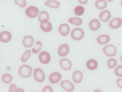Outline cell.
<instances>
[{"mask_svg": "<svg viewBox=\"0 0 122 92\" xmlns=\"http://www.w3.org/2000/svg\"><path fill=\"white\" fill-rule=\"evenodd\" d=\"M41 30L45 32H49L52 30V26L51 23L50 22H47L45 23H41L40 25Z\"/></svg>", "mask_w": 122, "mask_h": 92, "instance_id": "obj_20", "label": "cell"}, {"mask_svg": "<svg viewBox=\"0 0 122 92\" xmlns=\"http://www.w3.org/2000/svg\"><path fill=\"white\" fill-rule=\"evenodd\" d=\"M121 6H122V1H121Z\"/></svg>", "mask_w": 122, "mask_h": 92, "instance_id": "obj_38", "label": "cell"}, {"mask_svg": "<svg viewBox=\"0 0 122 92\" xmlns=\"http://www.w3.org/2000/svg\"><path fill=\"white\" fill-rule=\"evenodd\" d=\"M39 59L42 63L47 64L50 62L51 56L50 53L47 51H42L39 54Z\"/></svg>", "mask_w": 122, "mask_h": 92, "instance_id": "obj_6", "label": "cell"}, {"mask_svg": "<svg viewBox=\"0 0 122 92\" xmlns=\"http://www.w3.org/2000/svg\"><path fill=\"white\" fill-rule=\"evenodd\" d=\"M78 1L80 4L85 5L87 3L88 0H78Z\"/></svg>", "mask_w": 122, "mask_h": 92, "instance_id": "obj_35", "label": "cell"}, {"mask_svg": "<svg viewBox=\"0 0 122 92\" xmlns=\"http://www.w3.org/2000/svg\"><path fill=\"white\" fill-rule=\"evenodd\" d=\"M32 70L31 67L27 65H24L20 66L18 70L19 75L23 78L29 77L32 74Z\"/></svg>", "mask_w": 122, "mask_h": 92, "instance_id": "obj_1", "label": "cell"}, {"mask_svg": "<svg viewBox=\"0 0 122 92\" xmlns=\"http://www.w3.org/2000/svg\"><path fill=\"white\" fill-rule=\"evenodd\" d=\"M33 75L36 80L38 82H42L45 78V75L42 69L36 68L34 70Z\"/></svg>", "mask_w": 122, "mask_h": 92, "instance_id": "obj_5", "label": "cell"}, {"mask_svg": "<svg viewBox=\"0 0 122 92\" xmlns=\"http://www.w3.org/2000/svg\"><path fill=\"white\" fill-rule=\"evenodd\" d=\"M122 25V20L119 18H113L109 22V26L112 29H117Z\"/></svg>", "mask_w": 122, "mask_h": 92, "instance_id": "obj_11", "label": "cell"}, {"mask_svg": "<svg viewBox=\"0 0 122 92\" xmlns=\"http://www.w3.org/2000/svg\"><path fill=\"white\" fill-rule=\"evenodd\" d=\"M10 92H20L19 89H18L16 85L12 84L10 85L9 87Z\"/></svg>", "mask_w": 122, "mask_h": 92, "instance_id": "obj_32", "label": "cell"}, {"mask_svg": "<svg viewBox=\"0 0 122 92\" xmlns=\"http://www.w3.org/2000/svg\"><path fill=\"white\" fill-rule=\"evenodd\" d=\"M12 34L9 31H3L0 34V40L5 43L10 42L12 39Z\"/></svg>", "mask_w": 122, "mask_h": 92, "instance_id": "obj_9", "label": "cell"}, {"mask_svg": "<svg viewBox=\"0 0 122 92\" xmlns=\"http://www.w3.org/2000/svg\"><path fill=\"white\" fill-rule=\"evenodd\" d=\"M2 80L5 83L9 84L12 81V76L8 73L4 74L2 77Z\"/></svg>", "mask_w": 122, "mask_h": 92, "instance_id": "obj_26", "label": "cell"}, {"mask_svg": "<svg viewBox=\"0 0 122 92\" xmlns=\"http://www.w3.org/2000/svg\"><path fill=\"white\" fill-rule=\"evenodd\" d=\"M117 65V62L115 59L111 58L107 62V65L110 68H114Z\"/></svg>", "mask_w": 122, "mask_h": 92, "instance_id": "obj_29", "label": "cell"}, {"mask_svg": "<svg viewBox=\"0 0 122 92\" xmlns=\"http://www.w3.org/2000/svg\"><path fill=\"white\" fill-rule=\"evenodd\" d=\"M25 14L30 18H35L39 15L38 8L33 6H30L25 10Z\"/></svg>", "mask_w": 122, "mask_h": 92, "instance_id": "obj_3", "label": "cell"}, {"mask_svg": "<svg viewBox=\"0 0 122 92\" xmlns=\"http://www.w3.org/2000/svg\"><path fill=\"white\" fill-rule=\"evenodd\" d=\"M85 35L84 31L80 28H74L71 31V36L73 40L80 41L82 40Z\"/></svg>", "mask_w": 122, "mask_h": 92, "instance_id": "obj_2", "label": "cell"}, {"mask_svg": "<svg viewBox=\"0 0 122 92\" xmlns=\"http://www.w3.org/2000/svg\"><path fill=\"white\" fill-rule=\"evenodd\" d=\"M60 65L61 68L65 70H70L72 68V63L67 58L61 59L60 61Z\"/></svg>", "mask_w": 122, "mask_h": 92, "instance_id": "obj_10", "label": "cell"}, {"mask_svg": "<svg viewBox=\"0 0 122 92\" xmlns=\"http://www.w3.org/2000/svg\"><path fill=\"white\" fill-rule=\"evenodd\" d=\"M45 4L46 6L50 7L51 8H55V9L58 8L60 5L59 2L56 0H47V2H45Z\"/></svg>", "mask_w": 122, "mask_h": 92, "instance_id": "obj_23", "label": "cell"}, {"mask_svg": "<svg viewBox=\"0 0 122 92\" xmlns=\"http://www.w3.org/2000/svg\"><path fill=\"white\" fill-rule=\"evenodd\" d=\"M38 20L41 23H45L48 22L49 20V15L46 11H41L38 18Z\"/></svg>", "mask_w": 122, "mask_h": 92, "instance_id": "obj_19", "label": "cell"}, {"mask_svg": "<svg viewBox=\"0 0 122 92\" xmlns=\"http://www.w3.org/2000/svg\"><path fill=\"white\" fill-rule=\"evenodd\" d=\"M105 55L108 57L115 56L117 53V50L114 46L109 45L104 47L102 49Z\"/></svg>", "mask_w": 122, "mask_h": 92, "instance_id": "obj_4", "label": "cell"}, {"mask_svg": "<svg viewBox=\"0 0 122 92\" xmlns=\"http://www.w3.org/2000/svg\"><path fill=\"white\" fill-rule=\"evenodd\" d=\"M61 86L67 92H72L75 89V86L72 83L68 80L63 81L61 82Z\"/></svg>", "mask_w": 122, "mask_h": 92, "instance_id": "obj_7", "label": "cell"}, {"mask_svg": "<svg viewBox=\"0 0 122 92\" xmlns=\"http://www.w3.org/2000/svg\"><path fill=\"white\" fill-rule=\"evenodd\" d=\"M83 78L82 73L79 71H76L74 72L72 75V78L73 81L76 83H80Z\"/></svg>", "mask_w": 122, "mask_h": 92, "instance_id": "obj_18", "label": "cell"}, {"mask_svg": "<svg viewBox=\"0 0 122 92\" xmlns=\"http://www.w3.org/2000/svg\"><path fill=\"white\" fill-rule=\"evenodd\" d=\"M31 51L30 50H27L25 52L21 58V60L23 62H25L30 58L31 56Z\"/></svg>", "mask_w": 122, "mask_h": 92, "instance_id": "obj_28", "label": "cell"}, {"mask_svg": "<svg viewBox=\"0 0 122 92\" xmlns=\"http://www.w3.org/2000/svg\"><path fill=\"white\" fill-rule=\"evenodd\" d=\"M68 21L71 24L77 26H80L82 23V19L76 17L71 18L69 19Z\"/></svg>", "mask_w": 122, "mask_h": 92, "instance_id": "obj_24", "label": "cell"}, {"mask_svg": "<svg viewBox=\"0 0 122 92\" xmlns=\"http://www.w3.org/2000/svg\"><path fill=\"white\" fill-rule=\"evenodd\" d=\"M111 15L110 11L106 10L102 11L100 13L99 18L102 22H107L110 20L111 18Z\"/></svg>", "mask_w": 122, "mask_h": 92, "instance_id": "obj_15", "label": "cell"}, {"mask_svg": "<svg viewBox=\"0 0 122 92\" xmlns=\"http://www.w3.org/2000/svg\"><path fill=\"white\" fill-rule=\"evenodd\" d=\"M42 46V43L40 41L36 42L35 45L32 49V52L35 54L38 53L41 50V47Z\"/></svg>", "mask_w": 122, "mask_h": 92, "instance_id": "obj_25", "label": "cell"}, {"mask_svg": "<svg viewBox=\"0 0 122 92\" xmlns=\"http://www.w3.org/2000/svg\"><path fill=\"white\" fill-rule=\"evenodd\" d=\"M74 12L76 15L78 16L82 15L85 12V8L82 6H78L76 7Z\"/></svg>", "mask_w": 122, "mask_h": 92, "instance_id": "obj_27", "label": "cell"}, {"mask_svg": "<svg viewBox=\"0 0 122 92\" xmlns=\"http://www.w3.org/2000/svg\"><path fill=\"white\" fill-rule=\"evenodd\" d=\"M70 28L68 25L66 23L62 24L58 28V31L62 36H66L69 34Z\"/></svg>", "mask_w": 122, "mask_h": 92, "instance_id": "obj_14", "label": "cell"}, {"mask_svg": "<svg viewBox=\"0 0 122 92\" xmlns=\"http://www.w3.org/2000/svg\"><path fill=\"white\" fill-rule=\"evenodd\" d=\"M115 73L118 77H122V65L118 66L115 70Z\"/></svg>", "mask_w": 122, "mask_h": 92, "instance_id": "obj_31", "label": "cell"}, {"mask_svg": "<svg viewBox=\"0 0 122 92\" xmlns=\"http://www.w3.org/2000/svg\"><path fill=\"white\" fill-rule=\"evenodd\" d=\"M34 42V39L32 36H27L23 38V44L25 47L28 48L31 47L33 46Z\"/></svg>", "mask_w": 122, "mask_h": 92, "instance_id": "obj_13", "label": "cell"}, {"mask_svg": "<svg viewBox=\"0 0 122 92\" xmlns=\"http://www.w3.org/2000/svg\"><path fill=\"white\" fill-rule=\"evenodd\" d=\"M15 2L22 8L25 7L27 5L26 0H15Z\"/></svg>", "mask_w": 122, "mask_h": 92, "instance_id": "obj_30", "label": "cell"}, {"mask_svg": "<svg viewBox=\"0 0 122 92\" xmlns=\"http://www.w3.org/2000/svg\"><path fill=\"white\" fill-rule=\"evenodd\" d=\"M110 38L107 35H102L98 37L97 41L100 45H105L110 42Z\"/></svg>", "mask_w": 122, "mask_h": 92, "instance_id": "obj_17", "label": "cell"}, {"mask_svg": "<svg viewBox=\"0 0 122 92\" xmlns=\"http://www.w3.org/2000/svg\"><path fill=\"white\" fill-rule=\"evenodd\" d=\"M62 78V75L60 73L55 72L51 74L49 77V81L53 84L57 83Z\"/></svg>", "mask_w": 122, "mask_h": 92, "instance_id": "obj_12", "label": "cell"}, {"mask_svg": "<svg viewBox=\"0 0 122 92\" xmlns=\"http://www.w3.org/2000/svg\"><path fill=\"white\" fill-rule=\"evenodd\" d=\"M89 26L91 30L96 31L100 28L101 23L97 19H93L89 23Z\"/></svg>", "mask_w": 122, "mask_h": 92, "instance_id": "obj_16", "label": "cell"}, {"mask_svg": "<svg viewBox=\"0 0 122 92\" xmlns=\"http://www.w3.org/2000/svg\"><path fill=\"white\" fill-rule=\"evenodd\" d=\"M121 62L122 63V55L121 57Z\"/></svg>", "mask_w": 122, "mask_h": 92, "instance_id": "obj_37", "label": "cell"}, {"mask_svg": "<svg viewBox=\"0 0 122 92\" xmlns=\"http://www.w3.org/2000/svg\"><path fill=\"white\" fill-rule=\"evenodd\" d=\"M107 0L108 2H112L114 0Z\"/></svg>", "mask_w": 122, "mask_h": 92, "instance_id": "obj_36", "label": "cell"}, {"mask_svg": "<svg viewBox=\"0 0 122 92\" xmlns=\"http://www.w3.org/2000/svg\"><path fill=\"white\" fill-rule=\"evenodd\" d=\"M86 66L89 70H94L97 68L98 63L95 60L91 59L87 61Z\"/></svg>", "mask_w": 122, "mask_h": 92, "instance_id": "obj_21", "label": "cell"}, {"mask_svg": "<svg viewBox=\"0 0 122 92\" xmlns=\"http://www.w3.org/2000/svg\"><path fill=\"white\" fill-rule=\"evenodd\" d=\"M117 85L121 88H122V78H119L116 81Z\"/></svg>", "mask_w": 122, "mask_h": 92, "instance_id": "obj_34", "label": "cell"}, {"mask_svg": "<svg viewBox=\"0 0 122 92\" xmlns=\"http://www.w3.org/2000/svg\"><path fill=\"white\" fill-rule=\"evenodd\" d=\"M95 5L97 9L102 10L107 8V3L105 0H97Z\"/></svg>", "mask_w": 122, "mask_h": 92, "instance_id": "obj_22", "label": "cell"}, {"mask_svg": "<svg viewBox=\"0 0 122 92\" xmlns=\"http://www.w3.org/2000/svg\"><path fill=\"white\" fill-rule=\"evenodd\" d=\"M53 91V89L52 87L49 86H46L44 87L42 90L43 92H52Z\"/></svg>", "mask_w": 122, "mask_h": 92, "instance_id": "obj_33", "label": "cell"}, {"mask_svg": "<svg viewBox=\"0 0 122 92\" xmlns=\"http://www.w3.org/2000/svg\"><path fill=\"white\" fill-rule=\"evenodd\" d=\"M70 47L67 44L61 45L59 47L58 50V55L61 57H64L66 56L69 53Z\"/></svg>", "mask_w": 122, "mask_h": 92, "instance_id": "obj_8", "label": "cell"}]
</instances>
